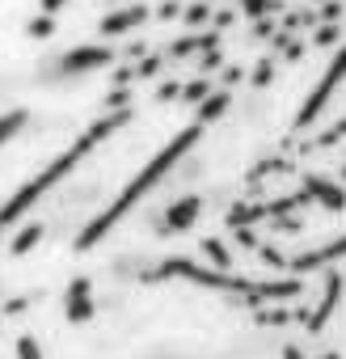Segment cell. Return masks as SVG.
I'll return each mask as SVG.
<instances>
[{
    "mask_svg": "<svg viewBox=\"0 0 346 359\" xmlns=\"http://www.w3.org/2000/svg\"><path fill=\"white\" fill-rule=\"evenodd\" d=\"M203 127H207V123H203V118H195V123H191V127H186L178 140H173V144H165V148H160V152L148 161V169H144V173L135 177V182H131V187H127V191H123V195H118V199H114V203H110V208H106V212H102V216H97V220L85 229V233H81V241H76V245H81V250L97 245V241H102V233H106V229H114V224H118V220H123V216L135 208V199H139L144 191H152V187L160 182V177H165L173 165L182 161V152H186V148H195V140L203 135Z\"/></svg>",
    "mask_w": 346,
    "mask_h": 359,
    "instance_id": "obj_1",
    "label": "cell"
},
{
    "mask_svg": "<svg viewBox=\"0 0 346 359\" xmlns=\"http://www.w3.org/2000/svg\"><path fill=\"white\" fill-rule=\"evenodd\" d=\"M123 123H127V110H114V114L97 118V123H93V127H89V131H85V135H81V140H76L68 152H60V156H55V161H51V165H47V169L34 177V182H26V187H22V191H18V195L5 203V208H0V229H5V224H13L22 212H30V208L39 203V195H47V191L60 182V177H64L68 169H76V161H81V156H85V152L97 144V140H106V135H110V131H118Z\"/></svg>",
    "mask_w": 346,
    "mask_h": 359,
    "instance_id": "obj_2",
    "label": "cell"
},
{
    "mask_svg": "<svg viewBox=\"0 0 346 359\" xmlns=\"http://www.w3.org/2000/svg\"><path fill=\"white\" fill-rule=\"evenodd\" d=\"M342 81H346V47H342V51L333 55V64H329V72H325V76L317 81V89H312V93L304 97V106H300V114H296V127H308V123H312V118H317V114L325 110L329 93H333V89H338Z\"/></svg>",
    "mask_w": 346,
    "mask_h": 359,
    "instance_id": "obj_3",
    "label": "cell"
},
{
    "mask_svg": "<svg viewBox=\"0 0 346 359\" xmlns=\"http://www.w3.org/2000/svg\"><path fill=\"white\" fill-rule=\"evenodd\" d=\"M114 55H110V47H81V51H68L60 64H64V72H89V68H106Z\"/></svg>",
    "mask_w": 346,
    "mask_h": 359,
    "instance_id": "obj_4",
    "label": "cell"
},
{
    "mask_svg": "<svg viewBox=\"0 0 346 359\" xmlns=\"http://www.w3.org/2000/svg\"><path fill=\"white\" fill-rule=\"evenodd\" d=\"M68 317H72V321H85V317H93V300H89V279H76V283L68 287Z\"/></svg>",
    "mask_w": 346,
    "mask_h": 359,
    "instance_id": "obj_5",
    "label": "cell"
},
{
    "mask_svg": "<svg viewBox=\"0 0 346 359\" xmlns=\"http://www.w3.org/2000/svg\"><path fill=\"white\" fill-rule=\"evenodd\" d=\"M338 300H342V279L338 275H329V287H325V300H321V309L308 317V330H321L325 321H329V313L338 309Z\"/></svg>",
    "mask_w": 346,
    "mask_h": 359,
    "instance_id": "obj_6",
    "label": "cell"
},
{
    "mask_svg": "<svg viewBox=\"0 0 346 359\" xmlns=\"http://www.w3.org/2000/svg\"><path fill=\"white\" fill-rule=\"evenodd\" d=\"M148 18V9L144 5H135V9H127V13H114V18H102V34H123V30H131V26H139Z\"/></svg>",
    "mask_w": 346,
    "mask_h": 359,
    "instance_id": "obj_7",
    "label": "cell"
},
{
    "mask_svg": "<svg viewBox=\"0 0 346 359\" xmlns=\"http://www.w3.org/2000/svg\"><path fill=\"white\" fill-rule=\"evenodd\" d=\"M304 191H308V195H317V199H321L325 208H333V212H338V208H346V191H338V187L321 182V177H308V187H304Z\"/></svg>",
    "mask_w": 346,
    "mask_h": 359,
    "instance_id": "obj_8",
    "label": "cell"
},
{
    "mask_svg": "<svg viewBox=\"0 0 346 359\" xmlns=\"http://www.w3.org/2000/svg\"><path fill=\"white\" fill-rule=\"evenodd\" d=\"M195 216H199V199H182V203H173V208H169L165 224H169V229H191Z\"/></svg>",
    "mask_w": 346,
    "mask_h": 359,
    "instance_id": "obj_9",
    "label": "cell"
},
{
    "mask_svg": "<svg viewBox=\"0 0 346 359\" xmlns=\"http://www.w3.org/2000/svg\"><path fill=\"white\" fill-rule=\"evenodd\" d=\"M338 254H346V237H342V241H333V245H325V250H317V254L296 258L291 266H296V271H308V266H321V262H329V258H338Z\"/></svg>",
    "mask_w": 346,
    "mask_h": 359,
    "instance_id": "obj_10",
    "label": "cell"
},
{
    "mask_svg": "<svg viewBox=\"0 0 346 359\" xmlns=\"http://www.w3.org/2000/svg\"><path fill=\"white\" fill-rule=\"evenodd\" d=\"M39 237H43V224H26V229L13 237V245H9V250H13V254H26V250H30Z\"/></svg>",
    "mask_w": 346,
    "mask_h": 359,
    "instance_id": "obj_11",
    "label": "cell"
},
{
    "mask_svg": "<svg viewBox=\"0 0 346 359\" xmlns=\"http://www.w3.org/2000/svg\"><path fill=\"white\" fill-rule=\"evenodd\" d=\"M228 102H233L228 93H216V97H207V106L199 110V118H203V123H212L216 114H224V110H228Z\"/></svg>",
    "mask_w": 346,
    "mask_h": 359,
    "instance_id": "obj_12",
    "label": "cell"
},
{
    "mask_svg": "<svg viewBox=\"0 0 346 359\" xmlns=\"http://www.w3.org/2000/svg\"><path fill=\"white\" fill-rule=\"evenodd\" d=\"M203 250L216 258V266H224V271H228V254H224V245H220V241H212V237H207V245H203Z\"/></svg>",
    "mask_w": 346,
    "mask_h": 359,
    "instance_id": "obj_13",
    "label": "cell"
},
{
    "mask_svg": "<svg viewBox=\"0 0 346 359\" xmlns=\"http://www.w3.org/2000/svg\"><path fill=\"white\" fill-rule=\"evenodd\" d=\"M18 355H22V359H43L39 346H34V338H22V342H18Z\"/></svg>",
    "mask_w": 346,
    "mask_h": 359,
    "instance_id": "obj_14",
    "label": "cell"
},
{
    "mask_svg": "<svg viewBox=\"0 0 346 359\" xmlns=\"http://www.w3.org/2000/svg\"><path fill=\"white\" fill-rule=\"evenodd\" d=\"M203 93H207V81H195V85H186V89H182V97H191V102H195V97H203Z\"/></svg>",
    "mask_w": 346,
    "mask_h": 359,
    "instance_id": "obj_15",
    "label": "cell"
},
{
    "mask_svg": "<svg viewBox=\"0 0 346 359\" xmlns=\"http://www.w3.org/2000/svg\"><path fill=\"white\" fill-rule=\"evenodd\" d=\"M106 106H114V110H123V106H127V89H118V93H110V97H106Z\"/></svg>",
    "mask_w": 346,
    "mask_h": 359,
    "instance_id": "obj_16",
    "label": "cell"
},
{
    "mask_svg": "<svg viewBox=\"0 0 346 359\" xmlns=\"http://www.w3.org/2000/svg\"><path fill=\"white\" fill-rule=\"evenodd\" d=\"M68 5V0H43V13H60Z\"/></svg>",
    "mask_w": 346,
    "mask_h": 359,
    "instance_id": "obj_17",
    "label": "cell"
},
{
    "mask_svg": "<svg viewBox=\"0 0 346 359\" xmlns=\"http://www.w3.org/2000/svg\"><path fill=\"white\" fill-rule=\"evenodd\" d=\"M47 30H51V22H30V34H39V39H43Z\"/></svg>",
    "mask_w": 346,
    "mask_h": 359,
    "instance_id": "obj_18",
    "label": "cell"
},
{
    "mask_svg": "<svg viewBox=\"0 0 346 359\" xmlns=\"http://www.w3.org/2000/svg\"><path fill=\"white\" fill-rule=\"evenodd\" d=\"M283 359H300V351H296V346H287V351H283Z\"/></svg>",
    "mask_w": 346,
    "mask_h": 359,
    "instance_id": "obj_19",
    "label": "cell"
},
{
    "mask_svg": "<svg viewBox=\"0 0 346 359\" xmlns=\"http://www.w3.org/2000/svg\"><path fill=\"white\" fill-rule=\"evenodd\" d=\"M329 359H338V355H329Z\"/></svg>",
    "mask_w": 346,
    "mask_h": 359,
    "instance_id": "obj_20",
    "label": "cell"
}]
</instances>
